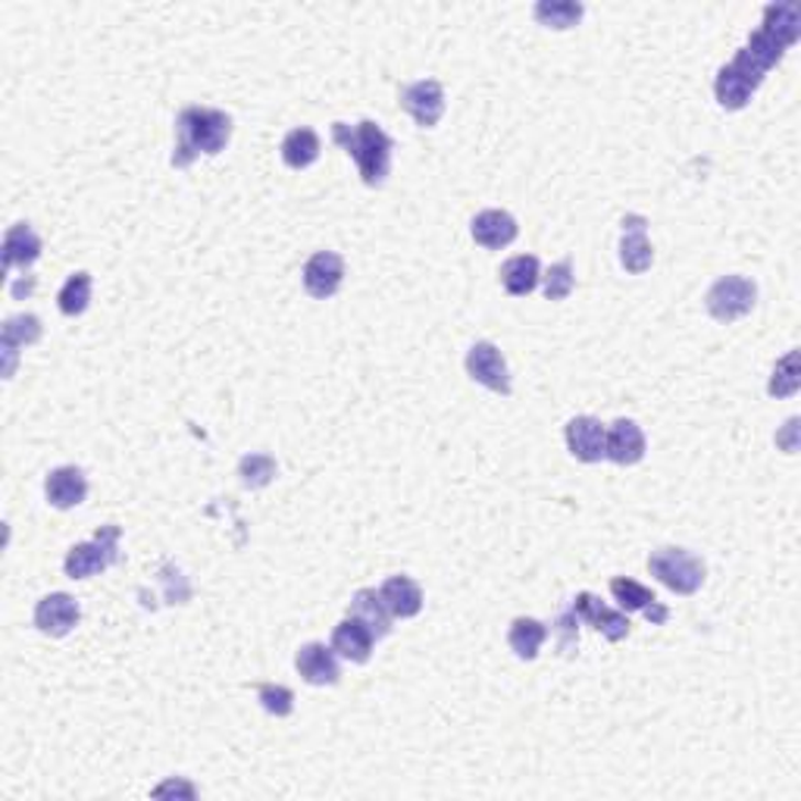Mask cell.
<instances>
[{
	"label": "cell",
	"instance_id": "obj_1",
	"mask_svg": "<svg viewBox=\"0 0 801 801\" xmlns=\"http://www.w3.org/2000/svg\"><path fill=\"white\" fill-rule=\"evenodd\" d=\"M229 138H232V116L223 110H210V107H186L176 120V151H173V166L186 169L201 154L216 157L220 151H226Z\"/></svg>",
	"mask_w": 801,
	"mask_h": 801
},
{
	"label": "cell",
	"instance_id": "obj_2",
	"mask_svg": "<svg viewBox=\"0 0 801 801\" xmlns=\"http://www.w3.org/2000/svg\"><path fill=\"white\" fill-rule=\"evenodd\" d=\"M332 142L338 144L360 169V179L370 188L386 186L391 173V151L394 142L372 120H360L357 125L332 123Z\"/></svg>",
	"mask_w": 801,
	"mask_h": 801
},
{
	"label": "cell",
	"instance_id": "obj_3",
	"mask_svg": "<svg viewBox=\"0 0 801 801\" xmlns=\"http://www.w3.org/2000/svg\"><path fill=\"white\" fill-rule=\"evenodd\" d=\"M120 535L123 530L116 523H107L101 526L91 542H82V545H73L69 555L63 560V570L69 579H88V576L101 574L107 567L116 564L120 557Z\"/></svg>",
	"mask_w": 801,
	"mask_h": 801
},
{
	"label": "cell",
	"instance_id": "obj_4",
	"mask_svg": "<svg viewBox=\"0 0 801 801\" xmlns=\"http://www.w3.org/2000/svg\"><path fill=\"white\" fill-rule=\"evenodd\" d=\"M648 570L677 596H696L704 582V564L686 548H658L648 557Z\"/></svg>",
	"mask_w": 801,
	"mask_h": 801
},
{
	"label": "cell",
	"instance_id": "obj_5",
	"mask_svg": "<svg viewBox=\"0 0 801 801\" xmlns=\"http://www.w3.org/2000/svg\"><path fill=\"white\" fill-rule=\"evenodd\" d=\"M758 301V286L745 276H723L704 294V308L717 323H733L752 313Z\"/></svg>",
	"mask_w": 801,
	"mask_h": 801
},
{
	"label": "cell",
	"instance_id": "obj_6",
	"mask_svg": "<svg viewBox=\"0 0 801 801\" xmlns=\"http://www.w3.org/2000/svg\"><path fill=\"white\" fill-rule=\"evenodd\" d=\"M467 372H470V379H476L479 386H486L489 391L511 394V372H508V364H504V354L492 342H476L467 351Z\"/></svg>",
	"mask_w": 801,
	"mask_h": 801
},
{
	"label": "cell",
	"instance_id": "obj_7",
	"mask_svg": "<svg viewBox=\"0 0 801 801\" xmlns=\"http://www.w3.org/2000/svg\"><path fill=\"white\" fill-rule=\"evenodd\" d=\"M401 107L411 113L413 123L420 129H432V125H438L442 113H445V88L435 79L404 85L401 88Z\"/></svg>",
	"mask_w": 801,
	"mask_h": 801
},
{
	"label": "cell",
	"instance_id": "obj_8",
	"mask_svg": "<svg viewBox=\"0 0 801 801\" xmlns=\"http://www.w3.org/2000/svg\"><path fill=\"white\" fill-rule=\"evenodd\" d=\"M79 601L66 592H51L35 604V626L42 630L44 636H69L76 626H79Z\"/></svg>",
	"mask_w": 801,
	"mask_h": 801
},
{
	"label": "cell",
	"instance_id": "obj_9",
	"mask_svg": "<svg viewBox=\"0 0 801 801\" xmlns=\"http://www.w3.org/2000/svg\"><path fill=\"white\" fill-rule=\"evenodd\" d=\"M623 238H620V264L626 272H645V269H652L655 264V251L648 245V235H645V229H648V220L645 216H638V213H626L623 216Z\"/></svg>",
	"mask_w": 801,
	"mask_h": 801
},
{
	"label": "cell",
	"instance_id": "obj_10",
	"mask_svg": "<svg viewBox=\"0 0 801 801\" xmlns=\"http://www.w3.org/2000/svg\"><path fill=\"white\" fill-rule=\"evenodd\" d=\"M345 282V260L335 251H316L304 264V288L310 298L326 301Z\"/></svg>",
	"mask_w": 801,
	"mask_h": 801
},
{
	"label": "cell",
	"instance_id": "obj_11",
	"mask_svg": "<svg viewBox=\"0 0 801 801\" xmlns=\"http://www.w3.org/2000/svg\"><path fill=\"white\" fill-rule=\"evenodd\" d=\"M579 620H586L589 626H596L598 633L604 638H611V642H620V638L630 636V620L623 611H611V608H604L601 601H598L592 592H579L574 598V608H570Z\"/></svg>",
	"mask_w": 801,
	"mask_h": 801
},
{
	"label": "cell",
	"instance_id": "obj_12",
	"mask_svg": "<svg viewBox=\"0 0 801 801\" xmlns=\"http://www.w3.org/2000/svg\"><path fill=\"white\" fill-rule=\"evenodd\" d=\"M604 457L620 467H633L645 457V432L636 420H616L604 435Z\"/></svg>",
	"mask_w": 801,
	"mask_h": 801
},
{
	"label": "cell",
	"instance_id": "obj_13",
	"mask_svg": "<svg viewBox=\"0 0 801 801\" xmlns=\"http://www.w3.org/2000/svg\"><path fill=\"white\" fill-rule=\"evenodd\" d=\"M604 435H608V430L596 416H574L564 430L567 448L582 464H598L604 457Z\"/></svg>",
	"mask_w": 801,
	"mask_h": 801
},
{
	"label": "cell",
	"instance_id": "obj_14",
	"mask_svg": "<svg viewBox=\"0 0 801 801\" xmlns=\"http://www.w3.org/2000/svg\"><path fill=\"white\" fill-rule=\"evenodd\" d=\"M294 667L298 674L304 677V682L310 686H335L342 670H338V658L332 652V645H323V642H308L301 645L298 658H294Z\"/></svg>",
	"mask_w": 801,
	"mask_h": 801
},
{
	"label": "cell",
	"instance_id": "obj_15",
	"mask_svg": "<svg viewBox=\"0 0 801 801\" xmlns=\"http://www.w3.org/2000/svg\"><path fill=\"white\" fill-rule=\"evenodd\" d=\"M611 596L616 598V604H620V611L623 614H633V611H642V614L648 616L652 623H664L670 611L658 604V598L652 589H645L642 582L636 579H626V576H616L611 579Z\"/></svg>",
	"mask_w": 801,
	"mask_h": 801
},
{
	"label": "cell",
	"instance_id": "obj_16",
	"mask_svg": "<svg viewBox=\"0 0 801 801\" xmlns=\"http://www.w3.org/2000/svg\"><path fill=\"white\" fill-rule=\"evenodd\" d=\"M44 494H47V501L57 511L79 508L88 498V479H85V472L79 467H57V470L47 472V479H44Z\"/></svg>",
	"mask_w": 801,
	"mask_h": 801
},
{
	"label": "cell",
	"instance_id": "obj_17",
	"mask_svg": "<svg viewBox=\"0 0 801 801\" xmlns=\"http://www.w3.org/2000/svg\"><path fill=\"white\" fill-rule=\"evenodd\" d=\"M372 645H376V636L370 633V626H364L354 616H345L332 630V652L351 660V664H367L372 655Z\"/></svg>",
	"mask_w": 801,
	"mask_h": 801
},
{
	"label": "cell",
	"instance_id": "obj_18",
	"mask_svg": "<svg viewBox=\"0 0 801 801\" xmlns=\"http://www.w3.org/2000/svg\"><path fill=\"white\" fill-rule=\"evenodd\" d=\"M470 232L476 245L489 247V251H501V247L514 242L520 229H516V220L508 210H482V213L472 216Z\"/></svg>",
	"mask_w": 801,
	"mask_h": 801
},
{
	"label": "cell",
	"instance_id": "obj_19",
	"mask_svg": "<svg viewBox=\"0 0 801 801\" xmlns=\"http://www.w3.org/2000/svg\"><path fill=\"white\" fill-rule=\"evenodd\" d=\"M379 596L386 601L391 616H401V620H411L423 611V589L413 582L411 576H389L382 586H379Z\"/></svg>",
	"mask_w": 801,
	"mask_h": 801
},
{
	"label": "cell",
	"instance_id": "obj_20",
	"mask_svg": "<svg viewBox=\"0 0 801 801\" xmlns=\"http://www.w3.org/2000/svg\"><path fill=\"white\" fill-rule=\"evenodd\" d=\"M42 257V238L29 223H16L3 235V267L25 269Z\"/></svg>",
	"mask_w": 801,
	"mask_h": 801
},
{
	"label": "cell",
	"instance_id": "obj_21",
	"mask_svg": "<svg viewBox=\"0 0 801 801\" xmlns=\"http://www.w3.org/2000/svg\"><path fill=\"white\" fill-rule=\"evenodd\" d=\"M348 616L360 620L364 626H370V633L376 638H386L391 633L389 608H386V601H382V596H379L376 589H360V592H354V598H351L348 604Z\"/></svg>",
	"mask_w": 801,
	"mask_h": 801
},
{
	"label": "cell",
	"instance_id": "obj_22",
	"mask_svg": "<svg viewBox=\"0 0 801 801\" xmlns=\"http://www.w3.org/2000/svg\"><path fill=\"white\" fill-rule=\"evenodd\" d=\"M538 279H542V269H538V257H533V254H516L501 267V286L514 298L533 294Z\"/></svg>",
	"mask_w": 801,
	"mask_h": 801
},
{
	"label": "cell",
	"instance_id": "obj_23",
	"mask_svg": "<svg viewBox=\"0 0 801 801\" xmlns=\"http://www.w3.org/2000/svg\"><path fill=\"white\" fill-rule=\"evenodd\" d=\"M545 638H548V626L535 616H516L511 630H508V645L520 660L538 658Z\"/></svg>",
	"mask_w": 801,
	"mask_h": 801
},
{
	"label": "cell",
	"instance_id": "obj_24",
	"mask_svg": "<svg viewBox=\"0 0 801 801\" xmlns=\"http://www.w3.org/2000/svg\"><path fill=\"white\" fill-rule=\"evenodd\" d=\"M282 160L291 169H308V166L316 164L320 160V135L313 129H308V125L291 129L286 142H282Z\"/></svg>",
	"mask_w": 801,
	"mask_h": 801
},
{
	"label": "cell",
	"instance_id": "obj_25",
	"mask_svg": "<svg viewBox=\"0 0 801 801\" xmlns=\"http://www.w3.org/2000/svg\"><path fill=\"white\" fill-rule=\"evenodd\" d=\"M586 7L574 3V0H538L533 16L548 29H574L576 22L582 20Z\"/></svg>",
	"mask_w": 801,
	"mask_h": 801
},
{
	"label": "cell",
	"instance_id": "obj_26",
	"mask_svg": "<svg viewBox=\"0 0 801 801\" xmlns=\"http://www.w3.org/2000/svg\"><path fill=\"white\" fill-rule=\"evenodd\" d=\"M88 301H91V272H73L66 282H63L60 294H57V304L66 316H79L88 310Z\"/></svg>",
	"mask_w": 801,
	"mask_h": 801
},
{
	"label": "cell",
	"instance_id": "obj_27",
	"mask_svg": "<svg viewBox=\"0 0 801 801\" xmlns=\"http://www.w3.org/2000/svg\"><path fill=\"white\" fill-rule=\"evenodd\" d=\"M38 338H42V320L35 313H20V316H10L3 323L0 348H25V345H35Z\"/></svg>",
	"mask_w": 801,
	"mask_h": 801
},
{
	"label": "cell",
	"instance_id": "obj_28",
	"mask_svg": "<svg viewBox=\"0 0 801 801\" xmlns=\"http://www.w3.org/2000/svg\"><path fill=\"white\" fill-rule=\"evenodd\" d=\"M276 460L269 454H245L242 464H238V476H242V486L245 489H264L276 479Z\"/></svg>",
	"mask_w": 801,
	"mask_h": 801
},
{
	"label": "cell",
	"instance_id": "obj_29",
	"mask_svg": "<svg viewBox=\"0 0 801 801\" xmlns=\"http://www.w3.org/2000/svg\"><path fill=\"white\" fill-rule=\"evenodd\" d=\"M799 386H801L799 351H789L780 364L774 367V376H770V386H767V391H770L774 398H789V394H796V391H799Z\"/></svg>",
	"mask_w": 801,
	"mask_h": 801
},
{
	"label": "cell",
	"instance_id": "obj_30",
	"mask_svg": "<svg viewBox=\"0 0 801 801\" xmlns=\"http://www.w3.org/2000/svg\"><path fill=\"white\" fill-rule=\"evenodd\" d=\"M257 699L264 704V711L272 717H288L294 711V692L288 686H276V682H264L257 689Z\"/></svg>",
	"mask_w": 801,
	"mask_h": 801
},
{
	"label": "cell",
	"instance_id": "obj_31",
	"mask_svg": "<svg viewBox=\"0 0 801 801\" xmlns=\"http://www.w3.org/2000/svg\"><path fill=\"white\" fill-rule=\"evenodd\" d=\"M576 279H574V264L570 260H560L555 267L545 272V298L548 301H564V298H570V291H574Z\"/></svg>",
	"mask_w": 801,
	"mask_h": 801
},
{
	"label": "cell",
	"instance_id": "obj_32",
	"mask_svg": "<svg viewBox=\"0 0 801 801\" xmlns=\"http://www.w3.org/2000/svg\"><path fill=\"white\" fill-rule=\"evenodd\" d=\"M777 445H780L786 454L799 452V416H792V420L786 423V430L777 435Z\"/></svg>",
	"mask_w": 801,
	"mask_h": 801
},
{
	"label": "cell",
	"instance_id": "obj_33",
	"mask_svg": "<svg viewBox=\"0 0 801 801\" xmlns=\"http://www.w3.org/2000/svg\"><path fill=\"white\" fill-rule=\"evenodd\" d=\"M166 792H176V796H188V799H194V786H191V782L169 780V782H164V786H157V789H154V796H166Z\"/></svg>",
	"mask_w": 801,
	"mask_h": 801
}]
</instances>
